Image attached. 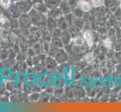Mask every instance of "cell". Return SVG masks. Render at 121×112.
Masks as SVG:
<instances>
[{"instance_id": "5b68a950", "label": "cell", "mask_w": 121, "mask_h": 112, "mask_svg": "<svg viewBox=\"0 0 121 112\" xmlns=\"http://www.w3.org/2000/svg\"><path fill=\"white\" fill-rule=\"evenodd\" d=\"M10 3H11L10 0H1V4L5 8H7V7L9 6Z\"/></svg>"}, {"instance_id": "ba28073f", "label": "cell", "mask_w": 121, "mask_h": 112, "mask_svg": "<svg viewBox=\"0 0 121 112\" xmlns=\"http://www.w3.org/2000/svg\"><path fill=\"white\" fill-rule=\"evenodd\" d=\"M120 2H121V0H120Z\"/></svg>"}, {"instance_id": "8992f818", "label": "cell", "mask_w": 121, "mask_h": 112, "mask_svg": "<svg viewBox=\"0 0 121 112\" xmlns=\"http://www.w3.org/2000/svg\"><path fill=\"white\" fill-rule=\"evenodd\" d=\"M93 61V57L91 54H88L86 56V61L87 63H92Z\"/></svg>"}, {"instance_id": "52a82bcc", "label": "cell", "mask_w": 121, "mask_h": 112, "mask_svg": "<svg viewBox=\"0 0 121 112\" xmlns=\"http://www.w3.org/2000/svg\"><path fill=\"white\" fill-rule=\"evenodd\" d=\"M0 22L4 23H5V17H3V16H2V17H0Z\"/></svg>"}, {"instance_id": "7a4b0ae2", "label": "cell", "mask_w": 121, "mask_h": 112, "mask_svg": "<svg viewBox=\"0 0 121 112\" xmlns=\"http://www.w3.org/2000/svg\"><path fill=\"white\" fill-rule=\"evenodd\" d=\"M83 38L86 41V43H88L89 46H92L93 45V35H92V33L90 31H86L84 32L83 34Z\"/></svg>"}, {"instance_id": "277c9868", "label": "cell", "mask_w": 121, "mask_h": 112, "mask_svg": "<svg viewBox=\"0 0 121 112\" xmlns=\"http://www.w3.org/2000/svg\"><path fill=\"white\" fill-rule=\"evenodd\" d=\"M74 43L77 46H82L83 44V40L81 38V37H76L74 39Z\"/></svg>"}, {"instance_id": "3957f363", "label": "cell", "mask_w": 121, "mask_h": 112, "mask_svg": "<svg viewBox=\"0 0 121 112\" xmlns=\"http://www.w3.org/2000/svg\"><path fill=\"white\" fill-rule=\"evenodd\" d=\"M102 5V2L101 0H92V5L95 8L101 7Z\"/></svg>"}, {"instance_id": "6da1fadb", "label": "cell", "mask_w": 121, "mask_h": 112, "mask_svg": "<svg viewBox=\"0 0 121 112\" xmlns=\"http://www.w3.org/2000/svg\"><path fill=\"white\" fill-rule=\"evenodd\" d=\"M78 7L83 11H89L92 8L91 4L89 3L88 2L84 1V0H81V1H79L78 2Z\"/></svg>"}]
</instances>
